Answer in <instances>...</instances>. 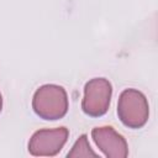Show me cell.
I'll return each mask as SVG.
<instances>
[{
    "instance_id": "6da1fadb",
    "label": "cell",
    "mask_w": 158,
    "mask_h": 158,
    "mask_svg": "<svg viewBox=\"0 0 158 158\" xmlns=\"http://www.w3.org/2000/svg\"><path fill=\"white\" fill-rule=\"evenodd\" d=\"M68 95L63 86L57 84L41 85L33 94L32 109L43 120L54 121L63 118L68 112Z\"/></svg>"
},
{
    "instance_id": "7a4b0ae2",
    "label": "cell",
    "mask_w": 158,
    "mask_h": 158,
    "mask_svg": "<svg viewBox=\"0 0 158 158\" xmlns=\"http://www.w3.org/2000/svg\"><path fill=\"white\" fill-rule=\"evenodd\" d=\"M117 116L126 127L142 128L149 117V105L146 95L133 88L121 91L117 101Z\"/></svg>"
},
{
    "instance_id": "3957f363",
    "label": "cell",
    "mask_w": 158,
    "mask_h": 158,
    "mask_svg": "<svg viewBox=\"0 0 158 158\" xmlns=\"http://www.w3.org/2000/svg\"><path fill=\"white\" fill-rule=\"evenodd\" d=\"M112 95V85L106 78H93L84 85L81 110L90 117L104 116L109 107Z\"/></svg>"
},
{
    "instance_id": "277c9868",
    "label": "cell",
    "mask_w": 158,
    "mask_h": 158,
    "mask_svg": "<svg viewBox=\"0 0 158 158\" xmlns=\"http://www.w3.org/2000/svg\"><path fill=\"white\" fill-rule=\"evenodd\" d=\"M69 137V130L64 126L56 128H42L36 131L28 141V152L35 157L57 156Z\"/></svg>"
},
{
    "instance_id": "5b68a950",
    "label": "cell",
    "mask_w": 158,
    "mask_h": 158,
    "mask_svg": "<svg viewBox=\"0 0 158 158\" xmlns=\"http://www.w3.org/2000/svg\"><path fill=\"white\" fill-rule=\"evenodd\" d=\"M91 138L107 158H126L128 156V146L125 137L112 126L94 127Z\"/></svg>"
},
{
    "instance_id": "8992f818",
    "label": "cell",
    "mask_w": 158,
    "mask_h": 158,
    "mask_svg": "<svg viewBox=\"0 0 158 158\" xmlns=\"http://www.w3.org/2000/svg\"><path fill=\"white\" fill-rule=\"evenodd\" d=\"M68 158H78V157H98V153L94 152L89 144L88 136L84 133L78 137L72 149L67 154Z\"/></svg>"
},
{
    "instance_id": "52a82bcc",
    "label": "cell",
    "mask_w": 158,
    "mask_h": 158,
    "mask_svg": "<svg viewBox=\"0 0 158 158\" xmlns=\"http://www.w3.org/2000/svg\"><path fill=\"white\" fill-rule=\"evenodd\" d=\"M2 110V96H1V93H0V112Z\"/></svg>"
}]
</instances>
